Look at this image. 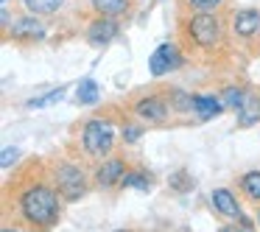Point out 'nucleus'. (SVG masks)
I'll use <instances>...</instances> for the list:
<instances>
[{"label": "nucleus", "mask_w": 260, "mask_h": 232, "mask_svg": "<svg viewBox=\"0 0 260 232\" xmlns=\"http://www.w3.org/2000/svg\"><path fill=\"white\" fill-rule=\"evenodd\" d=\"M20 210L23 218L34 226H51L59 218V198L56 190L48 185H31L20 196Z\"/></svg>", "instance_id": "1"}, {"label": "nucleus", "mask_w": 260, "mask_h": 232, "mask_svg": "<svg viewBox=\"0 0 260 232\" xmlns=\"http://www.w3.org/2000/svg\"><path fill=\"white\" fill-rule=\"evenodd\" d=\"M81 143H84V151L90 154V157H107V154L112 151V143H115L112 123L104 120V118H92L90 123L84 126Z\"/></svg>", "instance_id": "2"}, {"label": "nucleus", "mask_w": 260, "mask_h": 232, "mask_svg": "<svg viewBox=\"0 0 260 232\" xmlns=\"http://www.w3.org/2000/svg\"><path fill=\"white\" fill-rule=\"evenodd\" d=\"M53 176H56L59 193H62L68 202H76V198L84 196L87 182H84V174H81V168H76V165H59V168L53 171Z\"/></svg>", "instance_id": "3"}, {"label": "nucleus", "mask_w": 260, "mask_h": 232, "mask_svg": "<svg viewBox=\"0 0 260 232\" xmlns=\"http://www.w3.org/2000/svg\"><path fill=\"white\" fill-rule=\"evenodd\" d=\"M187 31H190V37L202 48H213L215 42L221 40V23L213 14H196V17L190 20V25H187Z\"/></svg>", "instance_id": "4"}, {"label": "nucleus", "mask_w": 260, "mask_h": 232, "mask_svg": "<svg viewBox=\"0 0 260 232\" xmlns=\"http://www.w3.org/2000/svg\"><path fill=\"white\" fill-rule=\"evenodd\" d=\"M179 64H182V53H179V48L171 45V42L159 45L157 51L151 53V59H148L151 76H165V73H171V70H176Z\"/></svg>", "instance_id": "5"}, {"label": "nucleus", "mask_w": 260, "mask_h": 232, "mask_svg": "<svg viewBox=\"0 0 260 232\" xmlns=\"http://www.w3.org/2000/svg\"><path fill=\"white\" fill-rule=\"evenodd\" d=\"M210 202H213V207H215L218 215H224V218H230V221H241V204H238V198H235L232 190L215 187L213 196H210Z\"/></svg>", "instance_id": "6"}, {"label": "nucleus", "mask_w": 260, "mask_h": 232, "mask_svg": "<svg viewBox=\"0 0 260 232\" xmlns=\"http://www.w3.org/2000/svg\"><path fill=\"white\" fill-rule=\"evenodd\" d=\"M135 112L140 115L143 120H148V123H162V120L168 118V104H165L162 98H157V95L140 98V101L135 104Z\"/></svg>", "instance_id": "7"}, {"label": "nucleus", "mask_w": 260, "mask_h": 232, "mask_svg": "<svg viewBox=\"0 0 260 232\" xmlns=\"http://www.w3.org/2000/svg\"><path fill=\"white\" fill-rule=\"evenodd\" d=\"M123 176H126V162L123 159H107V162L98 168L95 182L104 185V187H112V185H118V182H123Z\"/></svg>", "instance_id": "8"}, {"label": "nucleus", "mask_w": 260, "mask_h": 232, "mask_svg": "<svg viewBox=\"0 0 260 232\" xmlns=\"http://www.w3.org/2000/svg\"><path fill=\"white\" fill-rule=\"evenodd\" d=\"M115 34H118V25H115L112 17L95 20V23L90 25V31H87V37H90L92 45H109V42L115 40Z\"/></svg>", "instance_id": "9"}, {"label": "nucleus", "mask_w": 260, "mask_h": 232, "mask_svg": "<svg viewBox=\"0 0 260 232\" xmlns=\"http://www.w3.org/2000/svg\"><path fill=\"white\" fill-rule=\"evenodd\" d=\"M260 31V12H238L235 14V34L238 37H254Z\"/></svg>", "instance_id": "10"}, {"label": "nucleus", "mask_w": 260, "mask_h": 232, "mask_svg": "<svg viewBox=\"0 0 260 232\" xmlns=\"http://www.w3.org/2000/svg\"><path fill=\"white\" fill-rule=\"evenodd\" d=\"M12 37H20V40H42L45 28L37 23V17H23L12 25Z\"/></svg>", "instance_id": "11"}, {"label": "nucleus", "mask_w": 260, "mask_h": 232, "mask_svg": "<svg viewBox=\"0 0 260 232\" xmlns=\"http://www.w3.org/2000/svg\"><path fill=\"white\" fill-rule=\"evenodd\" d=\"M132 0H92V9H95L101 17H123L129 12Z\"/></svg>", "instance_id": "12"}, {"label": "nucleus", "mask_w": 260, "mask_h": 232, "mask_svg": "<svg viewBox=\"0 0 260 232\" xmlns=\"http://www.w3.org/2000/svg\"><path fill=\"white\" fill-rule=\"evenodd\" d=\"M221 109H224V107H221L218 98H213V95H193V112H196L202 120L215 118Z\"/></svg>", "instance_id": "13"}, {"label": "nucleus", "mask_w": 260, "mask_h": 232, "mask_svg": "<svg viewBox=\"0 0 260 232\" xmlns=\"http://www.w3.org/2000/svg\"><path fill=\"white\" fill-rule=\"evenodd\" d=\"M76 98H79L81 107H92V104H98V98H101L98 84L92 79H81L79 87H76Z\"/></svg>", "instance_id": "14"}, {"label": "nucleus", "mask_w": 260, "mask_h": 232, "mask_svg": "<svg viewBox=\"0 0 260 232\" xmlns=\"http://www.w3.org/2000/svg\"><path fill=\"white\" fill-rule=\"evenodd\" d=\"M260 120V101H254V98H246L243 101V107L238 109V123L241 126H252Z\"/></svg>", "instance_id": "15"}, {"label": "nucleus", "mask_w": 260, "mask_h": 232, "mask_svg": "<svg viewBox=\"0 0 260 232\" xmlns=\"http://www.w3.org/2000/svg\"><path fill=\"white\" fill-rule=\"evenodd\" d=\"M151 182H154L151 174H146V171H135V174H126L120 185H123V187H137V190H148Z\"/></svg>", "instance_id": "16"}, {"label": "nucleus", "mask_w": 260, "mask_h": 232, "mask_svg": "<svg viewBox=\"0 0 260 232\" xmlns=\"http://www.w3.org/2000/svg\"><path fill=\"white\" fill-rule=\"evenodd\" d=\"M62 6V0H25V9L34 14H53Z\"/></svg>", "instance_id": "17"}, {"label": "nucleus", "mask_w": 260, "mask_h": 232, "mask_svg": "<svg viewBox=\"0 0 260 232\" xmlns=\"http://www.w3.org/2000/svg\"><path fill=\"white\" fill-rule=\"evenodd\" d=\"M241 185H243V190H246L249 198H260V171H249V174H243Z\"/></svg>", "instance_id": "18"}, {"label": "nucleus", "mask_w": 260, "mask_h": 232, "mask_svg": "<svg viewBox=\"0 0 260 232\" xmlns=\"http://www.w3.org/2000/svg\"><path fill=\"white\" fill-rule=\"evenodd\" d=\"M243 101H246V95H243L241 90H235V87H230V90H224V104L232 109H241Z\"/></svg>", "instance_id": "19"}, {"label": "nucleus", "mask_w": 260, "mask_h": 232, "mask_svg": "<svg viewBox=\"0 0 260 232\" xmlns=\"http://www.w3.org/2000/svg\"><path fill=\"white\" fill-rule=\"evenodd\" d=\"M62 95H64V90H53V92H48V95H42V98H34L28 107H34V109L48 107V104H53V101H62Z\"/></svg>", "instance_id": "20"}, {"label": "nucleus", "mask_w": 260, "mask_h": 232, "mask_svg": "<svg viewBox=\"0 0 260 232\" xmlns=\"http://www.w3.org/2000/svg\"><path fill=\"white\" fill-rule=\"evenodd\" d=\"M143 137V126H126L123 129V140L126 143H137Z\"/></svg>", "instance_id": "21"}, {"label": "nucleus", "mask_w": 260, "mask_h": 232, "mask_svg": "<svg viewBox=\"0 0 260 232\" xmlns=\"http://www.w3.org/2000/svg\"><path fill=\"white\" fill-rule=\"evenodd\" d=\"M174 101H176V109L185 112V109H193V95H182V92H174Z\"/></svg>", "instance_id": "22"}, {"label": "nucleus", "mask_w": 260, "mask_h": 232, "mask_svg": "<svg viewBox=\"0 0 260 232\" xmlns=\"http://www.w3.org/2000/svg\"><path fill=\"white\" fill-rule=\"evenodd\" d=\"M17 157H20L17 148H14V146H6V148H3V159H0V165H3V168H9V165H12Z\"/></svg>", "instance_id": "23"}, {"label": "nucleus", "mask_w": 260, "mask_h": 232, "mask_svg": "<svg viewBox=\"0 0 260 232\" xmlns=\"http://www.w3.org/2000/svg\"><path fill=\"white\" fill-rule=\"evenodd\" d=\"M190 6H196V9H202V12H207V9H215L221 3V0H187Z\"/></svg>", "instance_id": "24"}, {"label": "nucleus", "mask_w": 260, "mask_h": 232, "mask_svg": "<svg viewBox=\"0 0 260 232\" xmlns=\"http://www.w3.org/2000/svg\"><path fill=\"white\" fill-rule=\"evenodd\" d=\"M218 232H252V226H249V221L241 218V224H230V226H224V229H218Z\"/></svg>", "instance_id": "25"}, {"label": "nucleus", "mask_w": 260, "mask_h": 232, "mask_svg": "<svg viewBox=\"0 0 260 232\" xmlns=\"http://www.w3.org/2000/svg\"><path fill=\"white\" fill-rule=\"evenodd\" d=\"M171 185H174L176 190H185V187H187V176H185V171H179V174H176L174 179H171Z\"/></svg>", "instance_id": "26"}, {"label": "nucleus", "mask_w": 260, "mask_h": 232, "mask_svg": "<svg viewBox=\"0 0 260 232\" xmlns=\"http://www.w3.org/2000/svg\"><path fill=\"white\" fill-rule=\"evenodd\" d=\"M3 232H17V229H3Z\"/></svg>", "instance_id": "27"}, {"label": "nucleus", "mask_w": 260, "mask_h": 232, "mask_svg": "<svg viewBox=\"0 0 260 232\" xmlns=\"http://www.w3.org/2000/svg\"><path fill=\"white\" fill-rule=\"evenodd\" d=\"M179 232H187V229H179Z\"/></svg>", "instance_id": "28"}, {"label": "nucleus", "mask_w": 260, "mask_h": 232, "mask_svg": "<svg viewBox=\"0 0 260 232\" xmlns=\"http://www.w3.org/2000/svg\"><path fill=\"white\" fill-rule=\"evenodd\" d=\"M257 221H260V213H257Z\"/></svg>", "instance_id": "29"}, {"label": "nucleus", "mask_w": 260, "mask_h": 232, "mask_svg": "<svg viewBox=\"0 0 260 232\" xmlns=\"http://www.w3.org/2000/svg\"><path fill=\"white\" fill-rule=\"evenodd\" d=\"M118 232H123V229H118Z\"/></svg>", "instance_id": "30"}]
</instances>
